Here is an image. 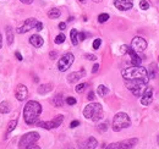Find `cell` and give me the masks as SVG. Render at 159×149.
<instances>
[{
	"label": "cell",
	"instance_id": "cell-13",
	"mask_svg": "<svg viewBox=\"0 0 159 149\" xmlns=\"http://www.w3.org/2000/svg\"><path fill=\"white\" fill-rule=\"evenodd\" d=\"M27 95H28V89L25 84H19L15 89V97L17 98V100L23 102L25 99H27Z\"/></svg>",
	"mask_w": 159,
	"mask_h": 149
},
{
	"label": "cell",
	"instance_id": "cell-22",
	"mask_svg": "<svg viewBox=\"0 0 159 149\" xmlns=\"http://www.w3.org/2000/svg\"><path fill=\"white\" fill-rule=\"evenodd\" d=\"M70 37H71V43H72V45H77V44H79V32H77L76 29H71Z\"/></svg>",
	"mask_w": 159,
	"mask_h": 149
},
{
	"label": "cell",
	"instance_id": "cell-17",
	"mask_svg": "<svg viewBox=\"0 0 159 149\" xmlns=\"http://www.w3.org/2000/svg\"><path fill=\"white\" fill-rule=\"evenodd\" d=\"M30 43L34 47V48H40L42 45H43V43H44V40H43V38L38 36V34H33L32 37L30 38Z\"/></svg>",
	"mask_w": 159,
	"mask_h": 149
},
{
	"label": "cell",
	"instance_id": "cell-48",
	"mask_svg": "<svg viewBox=\"0 0 159 149\" xmlns=\"http://www.w3.org/2000/svg\"><path fill=\"white\" fill-rule=\"evenodd\" d=\"M0 49H1V44H0Z\"/></svg>",
	"mask_w": 159,
	"mask_h": 149
},
{
	"label": "cell",
	"instance_id": "cell-16",
	"mask_svg": "<svg viewBox=\"0 0 159 149\" xmlns=\"http://www.w3.org/2000/svg\"><path fill=\"white\" fill-rule=\"evenodd\" d=\"M130 56H131V64H132V66H141V62H142V60H141V57L137 55V53L132 49V48H127V50H126Z\"/></svg>",
	"mask_w": 159,
	"mask_h": 149
},
{
	"label": "cell",
	"instance_id": "cell-45",
	"mask_svg": "<svg viewBox=\"0 0 159 149\" xmlns=\"http://www.w3.org/2000/svg\"><path fill=\"white\" fill-rule=\"evenodd\" d=\"M94 2H100V1H103V0H93Z\"/></svg>",
	"mask_w": 159,
	"mask_h": 149
},
{
	"label": "cell",
	"instance_id": "cell-10",
	"mask_svg": "<svg viewBox=\"0 0 159 149\" xmlns=\"http://www.w3.org/2000/svg\"><path fill=\"white\" fill-rule=\"evenodd\" d=\"M37 23H38V21L36 19H27L23 22V25L17 28V33H19V34H22V33H26V32H28V31L36 28V25H37Z\"/></svg>",
	"mask_w": 159,
	"mask_h": 149
},
{
	"label": "cell",
	"instance_id": "cell-33",
	"mask_svg": "<svg viewBox=\"0 0 159 149\" xmlns=\"http://www.w3.org/2000/svg\"><path fill=\"white\" fill-rule=\"evenodd\" d=\"M107 130H108V125L107 124H100L99 126H98V131L99 132H105Z\"/></svg>",
	"mask_w": 159,
	"mask_h": 149
},
{
	"label": "cell",
	"instance_id": "cell-15",
	"mask_svg": "<svg viewBox=\"0 0 159 149\" xmlns=\"http://www.w3.org/2000/svg\"><path fill=\"white\" fill-rule=\"evenodd\" d=\"M84 74H86V71H84L83 69L77 71V72H72V74H70L67 76V82H69V83H75V82L80 81Z\"/></svg>",
	"mask_w": 159,
	"mask_h": 149
},
{
	"label": "cell",
	"instance_id": "cell-24",
	"mask_svg": "<svg viewBox=\"0 0 159 149\" xmlns=\"http://www.w3.org/2000/svg\"><path fill=\"white\" fill-rule=\"evenodd\" d=\"M60 15H61V12H60L59 9H52V10L48 11V17L49 19H58V17H60Z\"/></svg>",
	"mask_w": 159,
	"mask_h": 149
},
{
	"label": "cell",
	"instance_id": "cell-30",
	"mask_svg": "<svg viewBox=\"0 0 159 149\" xmlns=\"http://www.w3.org/2000/svg\"><path fill=\"white\" fill-rule=\"evenodd\" d=\"M86 83H80V84H77L76 86V88H75V91L77 92V93H82L83 91H84V88H86Z\"/></svg>",
	"mask_w": 159,
	"mask_h": 149
},
{
	"label": "cell",
	"instance_id": "cell-41",
	"mask_svg": "<svg viewBox=\"0 0 159 149\" xmlns=\"http://www.w3.org/2000/svg\"><path fill=\"white\" fill-rule=\"evenodd\" d=\"M65 27H66V23H65V22H60V23H59L60 29H65Z\"/></svg>",
	"mask_w": 159,
	"mask_h": 149
},
{
	"label": "cell",
	"instance_id": "cell-1",
	"mask_svg": "<svg viewBox=\"0 0 159 149\" xmlns=\"http://www.w3.org/2000/svg\"><path fill=\"white\" fill-rule=\"evenodd\" d=\"M122 77L125 81H131V82H137L141 84H147L149 81V76L147 69L142 66H131L125 70H122Z\"/></svg>",
	"mask_w": 159,
	"mask_h": 149
},
{
	"label": "cell",
	"instance_id": "cell-12",
	"mask_svg": "<svg viewBox=\"0 0 159 149\" xmlns=\"http://www.w3.org/2000/svg\"><path fill=\"white\" fill-rule=\"evenodd\" d=\"M114 5H115V7H116L118 10L126 11V10L132 9L134 1H132V0H114Z\"/></svg>",
	"mask_w": 159,
	"mask_h": 149
},
{
	"label": "cell",
	"instance_id": "cell-9",
	"mask_svg": "<svg viewBox=\"0 0 159 149\" xmlns=\"http://www.w3.org/2000/svg\"><path fill=\"white\" fill-rule=\"evenodd\" d=\"M131 48L136 53H142L147 48V40L142 37H135L131 40Z\"/></svg>",
	"mask_w": 159,
	"mask_h": 149
},
{
	"label": "cell",
	"instance_id": "cell-49",
	"mask_svg": "<svg viewBox=\"0 0 159 149\" xmlns=\"http://www.w3.org/2000/svg\"><path fill=\"white\" fill-rule=\"evenodd\" d=\"M70 149H75V148H70Z\"/></svg>",
	"mask_w": 159,
	"mask_h": 149
},
{
	"label": "cell",
	"instance_id": "cell-2",
	"mask_svg": "<svg viewBox=\"0 0 159 149\" xmlns=\"http://www.w3.org/2000/svg\"><path fill=\"white\" fill-rule=\"evenodd\" d=\"M40 112H42V105L38 102H36V100L27 102V104L23 108V119H25L26 124L36 125L38 122Z\"/></svg>",
	"mask_w": 159,
	"mask_h": 149
},
{
	"label": "cell",
	"instance_id": "cell-40",
	"mask_svg": "<svg viewBox=\"0 0 159 149\" xmlns=\"http://www.w3.org/2000/svg\"><path fill=\"white\" fill-rule=\"evenodd\" d=\"M84 38H86V34L83 32L79 33V40H84Z\"/></svg>",
	"mask_w": 159,
	"mask_h": 149
},
{
	"label": "cell",
	"instance_id": "cell-8",
	"mask_svg": "<svg viewBox=\"0 0 159 149\" xmlns=\"http://www.w3.org/2000/svg\"><path fill=\"white\" fill-rule=\"evenodd\" d=\"M74 60H75V57H74V55H72L71 53L64 54V55L61 56V59L59 60V62H58V69H59V71L65 72L67 69H70V66L72 65Z\"/></svg>",
	"mask_w": 159,
	"mask_h": 149
},
{
	"label": "cell",
	"instance_id": "cell-37",
	"mask_svg": "<svg viewBox=\"0 0 159 149\" xmlns=\"http://www.w3.org/2000/svg\"><path fill=\"white\" fill-rule=\"evenodd\" d=\"M26 149H40L39 146H37L36 143H33V144H31V146H28Z\"/></svg>",
	"mask_w": 159,
	"mask_h": 149
},
{
	"label": "cell",
	"instance_id": "cell-25",
	"mask_svg": "<svg viewBox=\"0 0 159 149\" xmlns=\"http://www.w3.org/2000/svg\"><path fill=\"white\" fill-rule=\"evenodd\" d=\"M108 93H109V89H108L105 86H103V84H100L99 87L97 88V94H98L99 97H105Z\"/></svg>",
	"mask_w": 159,
	"mask_h": 149
},
{
	"label": "cell",
	"instance_id": "cell-11",
	"mask_svg": "<svg viewBox=\"0 0 159 149\" xmlns=\"http://www.w3.org/2000/svg\"><path fill=\"white\" fill-rule=\"evenodd\" d=\"M153 102V89L151 87H147L141 95V104L147 106Z\"/></svg>",
	"mask_w": 159,
	"mask_h": 149
},
{
	"label": "cell",
	"instance_id": "cell-18",
	"mask_svg": "<svg viewBox=\"0 0 159 149\" xmlns=\"http://www.w3.org/2000/svg\"><path fill=\"white\" fill-rule=\"evenodd\" d=\"M5 32H6V38H7V44L11 45L14 43V31H12V28L10 26H7Z\"/></svg>",
	"mask_w": 159,
	"mask_h": 149
},
{
	"label": "cell",
	"instance_id": "cell-44",
	"mask_svg": "<svg viewBox=\"0 0 159 149\" xmlns=\"http://www.w3.org/2000/svg\"><path fill=\"white\" fill-rule=\"evenodd\" d=\"M55 56H57V53H55V52H52V53H50V57H52V59H54Z\"/></svg>",
	"mask_w": 159,
	"mask_h": 149
},
{
	"label": "cell",
	"instance_id": "cell-34",
	"mask_svg": "<svg viewBox=\"0 0 159 149\" xmlns=\"http://www.w3.org/2000/svg\"><path fill=\"white\" fill-rule=\"evenodd\" d=\"M84 57L87 59V60H91V61H94L97 57H96V55H93V54H86L84 55Z\"/></svg>",
	"mask_w": 159,
	"mask_h": 149
},
{
	"label": "cell",
	"instance_id": "cell-31",
	"mask_svg": "<svg viewBox=\"0 0 159 149\" xmlns=\"http://www.w3.org/2000/svg\"><path fill=\"white\" fill-rule=\"evenodd\" d=\"M66 103H67L69 105H75V104H76V98H74V97H67V98H66Z\"/></svg>",
	"mask_w": 159,
	"mask_h": 149
},
{
	"label": "cell",
	"instance_id": "cell-19",
	"mask_svg": "<svg viewBox=\"0 0 159 149\" xmlns=\"http://www.w3.org/2000/svg\"><path fill=\"white\" fill-rule=\"evenodd\" d=\"M16 125H17V119H15V120H11V121L9 122V125H7V130H6V137H5V138H7V136H9V134H10L12 131L15 130Z\"/></svg>",
	"mask_w": 159,
	"mask_h": 149
},
{
	"label": "cell",
	"instance_id": "cell-23",
	"mask_svg": "<svg viewBox=\"0 0 159 149\" xmlns=\"http://www.w3.org/2000/svg\"><path fill=\"white\" fill-rule=\"evenodd\" d=\"M53 104L55 105V106H62V104H64V99H62V94H57L54 98H53Z\"/></svg>",
	"mask_w": 159,
	"mask_h": 149
},
{
	"label": "cell",
	"instance_id": "cell-29",
	"mask_svg": "<svg viewBox=\"0 0 159 149\" xmlns=\"http://www.w3.org/2000/svg\"><path fill=\"white\" fill-rule=\"evenodd\" d=\"M151 74H148L149 76V78H154L156 76H157V67H156V65H151Z\"/></svg>",
	"mask_w": 159,
	"mask_h": 149
},
{
	"label": "cell",
	"instance_id": "cell-32",
	"mask_svg": "<svg viewBox=\"0 0 159 149\" xmlns=\"http://www.w3.org/2000/svg\"><path fill=\"white\" fill-rule=\"evenodd\" d=\"M100 44H102V39H99V38H97L94 42H93V49H99Z\"/></svg>",
	"mask_w": 159,
	"mask_h": 149
},
{
	"label": "cell",
	"instance_id": "cell-35",
	"mask_svg": "<svg viewBox=\"0 0 159 149\" xmlns=\"http://www.w3.org/2000/svg\"><path fill=\"white\" fill-rule=\"evenodd\" d=\"M79 125H80V121L75 120V121H72V122L70 124V127H71V129H75V127H77Z\"/></svg>",
	"mask_w": 159,
	"mask_h": 149
},
{
	"label": "cell",
	"instance_id": "cell-28",
	"mask_svg": "<svg viewBox=\"0 0 159 149\" xmlns=\"http://www.w3.org/2000/svg\"><path fill=\"white\" fill-rule=\"evenodd\" d=\"M54 42H55V44H61V43H64L65 42V36L61 33V34H58L55 39H54Z\"/></svg>",
	"mask_w": 159,
	"mask_h": 149
},
{
	"label": "cell",
	"instance_id": "cell-47",
	"mask_svg": "<svg viewBox=\"0 0 159 149\" xmlns=\"http://www.w3.org/2000/svg\"><path fill=\"white\" fill-rule=\"evenodd\" d=\"M80 1H81V2H84V1H86V0H80Z\"/></svg>",
	"mask_w": 159,
	"mask_h": 149
},
{
	"label": "cell",
	"instance_id": "cell-36",
	"mask_svg": "<svg viewBox=\"0 0 159 149\" xmlns=\"http://www.w3.org/2000/svg\"><path fill=\"white\" fill-rule=\"evenodd\" d=\"M34 29H37V31H42V29H43V23L38 21V23L36 25V28H34Z\"/></svg>",
	"mask_w": 159,
	"mask_h": 149
},
{
	"label": "cell",
	"instance_id": "cell-43",
	"mask_svg": "<svg viewBox=\"0 0 159 149\" xmlns=\"http://www.w3.org/2000/svg\"><path fill=\"white\" fill-rule=\"evenodd\" d=\"M15 55H16V57H17L20 61H22V59H23V57H22V55H21L19 52H16V54H15Z\"/></svg>",
	"mask_w": 159,
	"mask_h": 149
},
{
	"label": "cell",
	"instance_id": "cell-38",
	"mask_svg": "<svg viewBox=\"0 0 159 149\" xmlns=\"http://www.w3.org/2000/svg\"><path fill=\"white\" fill-rule=\"evenodd\" d=\"M87 99L92 102V100L94 99V92H89V93H88V97H87Z\"/></svg>",
	"mask_w": 159,
	"mask_h": 149
},
{
	"label": "cell",
	"instance_id": "cell-7",
	"mask_svg": "<svg viewBox=\"0 0 159 149\" xmlns=\"http://www.w3.org/2000/svg\"><path fill=\"white\" fill-rule=\"evenodd\" d=\"M62 121H64V116L62 115H57L53 120L37 122V125L39 127H42V129H45V130H53V129H58L60 125L62 124Z\"/></svg>",
	"mask_w": 159,
	"mask_h": 149
},
{
	"label": "cell",
	"instance_id": "cell-46",
	"mask_svg": "<svg viewBox=\"0 0 159 149\" xmlns=\"http://www.w3.org/2000/svg\"><path fill=\"white\" fill-rule=\"evenodd\" d=\"M157 142H158V144H159V136H158V138H157Z\"/></svg>",
	"mask_w": 159,
	"mask_h": 149
},
{
	"label": "cell",
	"instance_id": "cell-5",
	"mask_svg": "<svg viewBox=\"0 0 159 149\" xmlns=\"http://www.w3.org/2000/svg\"><path fill=\"white\" fill-rule=\"evenodd\" d=\"M137 142H139L137 138H130V139H125V141L111 143L105 149H134V147L137 144Z\"/></svg>",
	"mask_w": 159,
	"mask_h": 149
},
{
	"label": "cell",
	"instance_id": "cell-3",
	"mask_svg": "<svg viewBox=\"0 0 159 149\" xmlns=\"http://www.w3.org/2000/svg\"><path fill=\"white\" fill-rule=\"evenodd\" d=\"M83 116L92 121H99L103 119V108L99 103H91L83 109Z\"/></svg>",
	"mask_w": 159,
	"mask_h": 149
},
{
	"label": "cell",
	"instance_id": "cell-27",
	"mask_svg": "<svg viewBox=\"0 0 159 149\" xmlns=\"http://www.w3.org/2000/svg\"><path fill=\"white\" fill-rule=\"evenodd\" d=\"M139 7H141V10H148V9H149L148 1H147V0H141V1H139Z\"/></svg>",
	"mask_w": 159,
	"mask_h": 149
},
{
	"label": "cell",
	"instance_id": "cell-42",
	"mask_svg": "<svg viewBox=\"0 0 159 149\" xmlns=\"http://www.w3.org/2000/svg\"><path fill=\"white\" fill-rule=\"evenodd\" d=\"M20 1H21V2H23V4H27V5L33 2V0H20Z\"/></svg>",
	"mask_w": 159,
	"mask_h": 149
},
{
	"label": "cell",
	"instance_id": "cell-26",
	"mask_svg": "<svg viewBox=\"0 0 159 149\" xmlns=\"http://www.w3.org/2000/svg\"><path fill=\"white\" fill-rule=\"evenodd\" d=\"M109 20V15L108 14H100L99 16H98V22L99 23H104V22H107Z\"/></svg>",
	"mask_w": 159,
	"mask_h": 149
},
{
	"label": "cell",
	"instance_id": "cell-6",
	"mask_svg": "<svg viewBox=\"0 0 159 149\" xmlns=\"http://www.w3.org/2000/svg\"><path fill=\"white\" fill-rule=\"evenodd\" d=\"M39 139V133L38 132H28L23 134L20 139V147L21 148H27L28 146L36 143Z\"/></svg>",
	"mask_w": 159,
	"mask_h": 149
},
{
	"label": "cell",
	"instance_id": "cell-21",
	"mask_svg": "<svg viewBox=\"0 0 159 149\" xmlns=\"http://www.w3.org/2000/svg\"><path fill=\"white\" fill-rule=\"evenodd\" d=\"M11 110V106H10V103L9 102H2L0 104V112L1 114H7Z\"/></svg>",
	"mask_w": 159,
	"mask_h": 149
},
{
	"label": "cell",
	"instance_id": "cell-14",
	"mask_svg": "<svg viewBox=\"0 0 159 149\" xmlns=\"http://www.w3.org/2000/svg\"><path fill=\"white\" fill-rule=\"evenodd\" d=\"M98 146V142L94 137H88L84 142L81 143V149H96Z\"/></svg>",
	"mask_w": 159,
	"mask_h": 149
},
{
	"label": "cell",
	"instance_id": "cell-20",
	"mask_svg": "<svg viewBox=\"0 0 159 149\" xmlns=\"http://www.w3.org/2000/svg\"><path fill=\"white\" fill-rule=\"evenodd\" d=\"M52 89H53V86H52V84H42L39 88H38V93L47 94V93H49Z\"/></svg>",
	"mask_w": 159,
	"mask_h": 149
},
{
	"label": "cell",
	"instance_id": "cell-39",
	"mask_svg": "<svg viewBox=\"0 0 159 149\" xmlns=\"http://www.w3.org/2000/svg\"><path fill=\"white\" fill-rule=\"evenodd\" d=\"M98 70H99V65H98V64H96V65L93 66V70H92V72H93V74H96V72H98Z\"/></svg>",
	"mask_w": 159,
	"mask_h": 149
},
{
	"label": "cell",
	"instance_id": "cell-4",
	"mask_svg": "<svg viewBox=\"0 0 159 149\" xmlns=\"http://www.w3.org/2000/svg\"><path fill=\"white\" fill-rule=\"evenodd\" d=\"M130 125H131V120H130L129 115L125 112H118L113 119V130L115 132L127 129V127H130Z\"/></svg>",
	"mask_w": 159,
	"mask_h": 149
}]
</instances>
